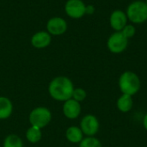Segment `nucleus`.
Listing matches in <instances>:
<instances>
[{
	"mask_svg": "<svg viewBox=\"0 0 147 147\" xmlns=\"http://www.w3.org/2000/svg\"><path fill=\"white\" fill-rule=\"evenodd\" d=\"M95 7L94 5L92 4H89V5H86V8H85V15H93L95 13Z\"/></svg>",
	"mask_w": 147,
	"mask_h": 147,
	"instance_id": "obj_20",
	"label": "nucleus"
},
{
	"mask_svg": "<svg viewBox=\"0 0 147 147\" xmlns=\"http://www.w3.org/2000/svg\"><path fill=\"white\" fill-rule=\"evenodd\" d=\"M51 34L47 31H39L31 38V44L37 49H42L48 47L51 43Z\"/></svg>",
	"mask_w": 147,
	"mask_h": 147,
	"instance_id": "obj_11",
	"label": "nucleus"
},
{
	"mask_svg": "<svg viewBox=\"0 0 147 147\" xmlns=\"http://www.w3.org/2000/svg\"><path fill=\"white\" fill-rule=\"evenodd\" d=\"M86 4L83 0H68L65 5L66 15L73 19H79L85 15Z\"/></svg>",
	"mask_w": 147,
	"mask_h": 147,
	"instance_id": "obj_7",
	"label": "nucleus"
},
{
	"mask_svg": "<svg viewBox=\"0 0 147 147\" xmlns=\"http://www.w3.org/2000/svg\"><path fill=\"white\" fill-rule=\"evenodd\" d=\"M41 137H42L41 129L37 127L31 126L26 132V138L28 141H29L30 143L34 144L39 142L41 140Z\"/></svg>",
	"mask_w": 147,
	"mask_h": 147,
	"instance_id": "obj_15",
	"label": "nucleus"
},
{
	"mask_svg": "<svg viewBox=\"0 0 147 147\" xmlns=\"http://www.w3.org/2000/svg\"><path fill=\"white\" fill-rule=\"evenodd\" d=\"M118 85L122 94L133 96L140 90L141 80L135 72L126 71L121 74L118 80Z\"/></svg>",
	"mask_w": 147,
	"mask_h": 147,
	"instance_id": "obj_2",
	"label": "nucleus"
},
{
	"mask_svg": "<svg viewBox=\"0 0 147 147\" xmlns=\"http://www.w3.org/2000/svg\"><path fill=\"white\" fill-rule=\"evenodd\" d=\"M28 119L31 126L42 129L50 123L52 113L46 107H37L30 112Z\"/></svg>",
	"mask_w": 147,
	"mask_h": 147,
	"instance_id": "obj_4",
	"label": "nucleus"
},
{
	"mask_svg": "<svg viewBox=\"0 0 147 147\" xmlns=\"http://www.w3.org/2000/svg\"><path fill=\"white\" fill-rule=\"evenodd\" d=\"M121 33L124 34V36L127 39H130L132 37H134L136 34V28L134 27V25L133 24H127L124 28L121 30Z\"/></svg>",
	"mask_w": 147,
	"mask_h": 147,
	"instance_id": "obj_19",
	"label": "nucleus"
},
{
	"mask_svg": "<svg viewBox=\"0 0 147 147\" xmlns=\"http://www.w3.org/2000/svg\"><path fill=\"white\" fill-rule=\"evenodd\" d=\"M142 124H143L144 128H145V129L147 131V113L145 115V116H144V118H143Z\"/></svg>",
	"mask_w": 147,
	"mask_h": 147,
	"instance_id": "obj_21",
	"label": "nucleus"
},
{
	"mask_svg": "<svg viewBox=\"0 0 147 147\" xmlns=\"http://www.w3.org/2000/svg\"><path fill=\"white\" fill-rule=\"evenodd\" d=\"M86 96H87V93H86L85 90H84L82 88H76L73 90L72 97L71 98L76 100L78 102H81L85 100Z\"/></svg>",
	"mask_w": 147,
	"mask_h": 147,
	"instance_id": "obj_18",
	"label": "nucleus"
},
{
	"mask_svg": "<svg viewBox=\"0 0 147 147\" xmlns=\"http://www.w3.org/2000/svg\"><path fill=\"white\" fill-rule=\"evenodd\" d=\"M145 2H146V5H147V0H146Z\"/></svg>",
	"mask_w": 147,
	"mask_h": 147,
	"instance_id": "obj_22",
	"label": "nucleus"
},
{
	"mask_svg": "<svg viewBox=\"0 0 147 147\" xmlns=\"http://www.w3.org/2000/svg\"><path fill=\"white\" fill-rule=\"evenodd\" d=\"M116 107L121 113H127L132 110L134 107V99L132 96L121 94L116 102Z\"/></svg>",
	"mask_w": 147,
	"mask_h": 147,
	"instance_id": "obj_12",
	"label": "nucleus"
},
{
	"mask_svg": "<svg viewBox=\"0 0 147 147\" xmlns=\"http://www.w3.org/2000/svg\"><path fill=\"white\" fill-rule=\"evenodd\" d=\"M13 113L12 102L5 96H0V120L8 119Z\"/></svg>",
	"mask_w": 147,
	"mask_h": 147,
	"instance_id": "obj_14",
	"label": "nucleus"
},
{
	"mask_svg": "<svg viewBox=\"0 0 147 147\" xmlns=\"http://www.w3.org/2000/svg\"><path fill=\"white\" fill-rule=\"evenodd\" d=\"M128 46V39L124 36L121 31H115L107 40L108 49L115 54L123 53Z\"/></svg>",
	"mask_w": 147,
	"mask_h": 147,
	"instance_id": "obj_5",
	"label": "nucleus"
},
{
	"mask_svg": "<svg viewBox=\"0 0 147 147\" xmlns=\"http://www.w3.org/2000/svg\"><path fill=\"white\" fill-rule=\"evenodd\" d=\"M3 147H23V142L19 136L9 134L4 139Z\"/></svg>",
	"mask_w": 147,
	"mask_h": 147,
	"instance_id": "obj_16",
	"label": "nucleus"
},
{
	"mask_svg": "<svg viewBox=\"0 0 147 147\" xmlns=\"http://www.w3.org/2000/svg\"><path fill=\"white\" fill-rule=\"evenodd\" d=\"M127 16L126 12L121 9L114 10L109 16V24L115 31H121L127 24Z\"/></svg>",
	"mask_w": 147,
	"mask_h": 147,
	"instance_id": "obj_9",
	"label": "nucleus"
},
{
	"mask_svg": "<svg viewBox=\"0 0 147 147\" xmlns=\"http://www.w3.org/2000/svg\"><path fill=\"white\" fill-rule=\"evenodd\" d=\"M81 111H82L81 104L76 100L71 98L64 102L63 114L67 119H70V120L77 119L80 115Z\"/></svg>",
	"mask_w": 147,
	"mask_h": 147,
	"instance_id": "obj_10",
	"label": "nucleus"
},
{
	"mask_svg": "<svg viewBox=\"0 0 147 147\" xmlns=\"http://www.w3.org/2000/svg\"><path fill=\"white\" fill-rule=\"evenodd\" d=\"M65 138L72 144H79L84 139V134L79 127L71 126L66 129Z\"/></svg>",
	"mask_w": 147,
	"mask_h": 147,
	"instance_id": "obj_13",
	"label": "nucleus"
},
{
	"mask_svg": "<svg viewBox=\"0 0 147 147\" xmlns=\"http://www.w3.org/2000/svg\"><path fill=\"white\" fill-rule=\"evenodd\" d=\"M47 29L51 35H61L67 30V22L62 17L54 16L48 20L47 23Z\"/></svg>",
	"mask_w": 147,
	"mask_h": 147,
	"instance_id": "obj_8",
	"label": "nucleus"
},
{
	"mask_svg": "<svg viewBox=\"0 0 147 147\" xmlns=\"http://www.w3.org/2000/svg\"><path fill=\"white\" fill-rule=\"evenodd\" d=\"M78 147H102V146L101 141L94 136L84 138L83 140L79 143Z\"/></svg>",
	"mask_w": 147,
	"mask_h": 147,
	"instance_id": "obj_17",
	"label": "nucleus"
},
{
	"mask_svg": "<svg viewBox=\"0 0 147 147\" xmlns=\"http://www.w3.org/2000/svg\"><path fill=\"white\" fill-rule=\"evenodd\" d=\"M126 14L129 22L141 24L147 21V5L145 1L136 0L128 4Z\"/></svg>",
	"mask_w": 147,
	"mask_h": 147,
	"instance_id": "obj_3",
	"label": "nucleus"
},
{
	"mask_svg": "<svg viewBox=\"0 0 147 147\" xmlns=\"http://www.w3.org/2000/svg\"><path fill=\"white\" fill-rule=\"evenodd\" d=\"M74 89L72 81L65 76L54 78L48 85L50 96L59 102H65L71 99Z\"/></svg>",
	"mask_w": 147,
	"mask_h": 147,
	"instance_id": "obj_1",
	"label": "nucleus"
},
{
	"mask_svg": "<svg viewBox=\"0 0 147 147\" xmlns=\"http://www.w3.org/2000/svg\"><path fill=\"white\" fill-rule=\"evenodd\" d=\"M79 127L86 137H94L99 131L100 122L95 115H86L82 118Z\"/></svg>",
	"mask_w": 147,
	"mask_h": 147,
	"instance_id": "obj_6",
	"label": "nucleus"
}]
</instances>
